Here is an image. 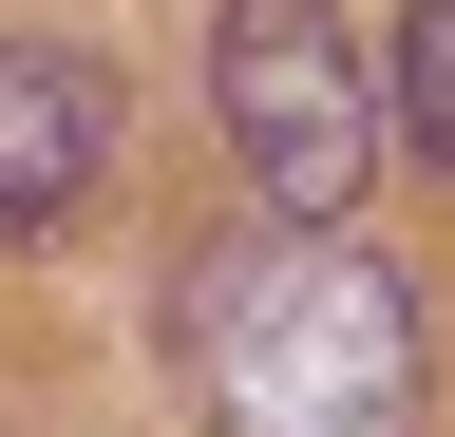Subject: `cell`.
I'll list each match as a JSON object with an SVG mask.
<instances>
[{
	"label": "cell",
	"mask_w": 455,
	"mask_h": 437,
	"mask_svg": "<svg viewBox=\"0 0 455 437\" xmlns=\"http://www.w3.org/2000/svg\"><path fill=\"white\" fill-rule=\"evenodd\" d=\"M171 380L209 437H418L436 418L418 286L341 229H284V209L171 266Z\"/></svg>",
	"instance_id": "1"
},
{
	"label": "cell",
	"mask_w": 455,
	"mask_h": 437,
	"mask_svg": "<svg viewBox=\"0 0 455 437\" xmlns=\"http://www.w3.org/2000/svg\"><path fill=\"white\" fill-rule=\"evenodd\" d=\"M209 115H228V172L284 229H341L379 172V77L323 0H209Z\"/></svg>",
	"instance_id": "2"
},
{
	"label": "cell",
	"mask_w": 455,
	"mask_h": 437,
	"mask_svg": "<svg viewBox=\"0 0 455 437\" xmlns=\"http://www.w3.org/2000/svg\"><path fill=\"white\" fill-rule=\"evenodd\" d=\"M95 190H114V77L76 38H0V229L57 247Z\"/></svg>",
	"instance_id": "3"
},
{
	"label": "cell",
	"mask_w": 455,
	"mask_h": 437,
	"mask_svg": "<svg viewBox=\"0 0 455 437\" xmlns=\"http://www.w3.org/2000/svg\"><path fill=\"white\" fill-rule=\"evenodd\" d=\"M379 95H398V134L455 172V0H398V58H379Z\"/></svg>",
	"instance_id": "4"
}]
</instances>
